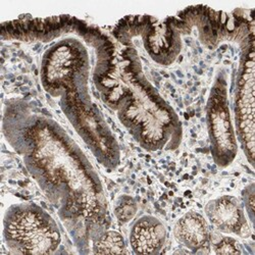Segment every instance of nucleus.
<instances>
[{
  "instance_id": "1",
  "label": "nucleus",
  "mask_w": 255,
  "mask_h": 255,
  "mask_svg": "<svg viewBox=\"0 0 255 255\" xmlns=\"http://www.w3.org/2000/svg\"><path fill=\"white\" fill-rule=\"evenodd\" d=\"M2 133L56 209L79 253L110 229L109 202L96 169L76 141L35 100L7 99Z\"/></svg>"
},
{
  "instance_id": "2",
  "label": "nucleus",
  "mask_w": 255,
  "mask_h": 255,
  "mask_svg": "<svg viewBox=\"0 0 255 255\" xmlns=\"http://www.w3.org/2000/svg\"><path fill=\"white\" fill-rule=\"evenodd\" d=\"M93 68L89 47L76 36L55 42L41 59L40 81L96 160L114 171L121 163L118 140L100 109L92 100Z\"/></svg>"
},
{
  "instance_id": "3",
  "label": "nucleus",
  "mask_w": 255,
  "mask_h": 255,
  "mask_svg": "<svg viewBox=\"0 0 255 255\" xmlns=\"http://www.w3.org/2000/svg\"><path fill=\"white\" fill-rule=\"evenodd\" d=\"M95 88L117 113L134 140L147 151L176 150L183 139L182 122L147 79L137 48L118 50L115 69Z\"/></svg>"
},
{
  "instance_id": "4",
  "label": "nucleus",
  "mask_w": 255,
  "mask_h": 255,
  "mask_svg": "<svg viewBox=\"0 0 255 255\" xmlns=\"http://www.w3.org/2000/svg\"><path fill=\"white\" fill-rule=\"evenodd\" d=\"M68 36L80 38L93 50L95 63L93 78L98 79L113 68L118 49L109 36L100 29L72 15L49 17L19 18L2 23L0 37L3 41H18L23 43H48Z\"/></svg>"
},
{
  "instance_id": "5",
  "label": "nucleus",
  "mask_w": 255,
  "mask_h": 255,
  "mask_svg": "<svg viewBox=\"0 0 255 255\" xmlns=\"http://www.w3.org/2000/svg\"><path fill=\"white\" fill-rule=\"evenodd\" d=\"M4 245L11 254H53L62 241L56 221L43 207L32 202L7 207L2 222Z\"/></svg>"
},
{
  "instance_id": "6",
  "label": "nucleus",
  "mask_w": 255,
  "mask_h": 255,
  "mask_svg": "<svg viewBox=\"0 0 255 255\" xmlns=\"http://www.w3.org/2000/svg\"><path fill=\"white\" fill-rule=\"evenodd\" d=\"M174 23L182 37L196 30L200 43L210 50L226 42L241 47L254 40L253 24L248 18L206 5L186 7L174 16Z\"/></svg>"
},
{
  "instance_id": "7",
  "label": "nucleus",
  "mask_w": 255,
  "mask_h": 255,
  "mask_svg": "<svg viewBox=\"0 0 255 255\" xmlns=\"http://www.w3.org/2000/svg\"><path fill=\"white\" fill-rule=\"evenodd\" d=\"M113 35L123 46L140 39L149 57L160 66H171L182 50V35L174 16L162 20L151 15H128L116 25Z\"/></svg>"
},
{
  "instance_id": "8",
  "label": "nucleus",
  "mask_w": 255,
  "mask_h": 255,
  "mask_svg": "<svg viewBox=\"0 0 255 255\" xmlns=\"http://www.w3.org/2000/svg\"><path fill=\"white\" fill-rule=\"evenodd\" d=\"M205 121L211 157L220 168H226L236 159L239 144L230 108L228 73L224 68L217 72L210 87Z\"/></svg>"
},
{
  "instance_id": "9",
  "label": "nucleus",
  "mask_w": 255,
  "mask_h": 255,
  "mask_svg": "<svg viewBox=\"0 0 255 255\" xmlns=\"http://www.w3.org/2000/svg\"><path fill=\"white\" fill-rule=\"evenodd\" d=\"M240 57L233 92V114L238 144L250 165L255 147V46L254 40L239 47Z\"/></svg>"
},
{
  "instance_id": "10",
  "label": "nucleus",
  "mask_w": 255,
  "mask_h": 255,
  "mask_svg": "<svg viewBox=\"0 0 255 255\" xmlns=\"http://www.w3.org/2000/svg\"><path fill=\"white\" fill-rule=\"evenodd\" d=\"M205 218L209 225L226 235L247 239L252 230L242 201L233 195H222L210 199L204 206Z\"/></svg>"
},
{
  "instance_id": "11",
  "label": "nucleus",
  "mask_w": 255,
  "mask_h": 255,
  "mask_svg": "<svg viewBox=\"0 0 255 255\" xmlns=\"http://www.w3.org/2000/svg\"><path fill=\"white\" fill-rule=\"evenodd\" d=\"M173 234L176 241L191 253H207L211 248L209 223L198 211H187L178 219Z\"/></svg>"
},
{
  "instance_id": "12",
  "label": "nucleus",
  "mask_w": 255,
  "mask_h": 255,
  "mask_svg": "<svg viewBox=\"0 0 255 255\" xmlns=\"http://www.w3.org/2000/svg\"><path fill=\"white\" fill-rule=\"evenodd\" d=\"M167 238L163 223L156 217L144 215L131 226L129 243L134 254L155 255L161 253Z\"/></svg>"
},
{
  "instance_id": "13",
  "label": "nucleus",
  "mask_w": 255,
  "mask_h": 255,
  "mask_svg": "<svg viewBox=\"0 0 255 255\" xmlns=\"http://www.w3.org/2000/svg\"><path fill=\"white\" fill-rule=\"evenodd\" d=\"M93 254H126L129 253L124 236L118 231L108 229L100 233L91 243Z\"/></svg>"
},
{
  "instance_id": "14",
  "label": "nucleus",
  "mask_w": 255,
  "mask_h": 255,
  "mask_svg": "<svg viewBox=\"0 0 255 255\" xmlns=\"http://www.w3.org/2000/svg\"><path fill=\"white\" fill-rule=\"evenodd\" d=\"M138 211L136 199L130 195H121L115 203L114 214L120 224L130 223Z\"/></svg>"
},
{
  "instance_id": "15",
  "label": "nucleus",
  "mask_w": 255,
  "mask_h": 255,
  "mask_svg": "<svg viewBox=\"0 0 255 255\" xmlns=\"http://www.w3.org/2000/svg\"><path fill=\"white\" fill-rule=\"evenodd\" d=\"M211 248L216 254H242V244L231 236H222L217 240L211 238Z\"/></svg>"
},
{
  "instance_id": "16",
  "label": "nucleus",
  "mask_w": 255,
  "mask_h": 255,
  "mask_svg": "<svg viewBox=\"0 0 255 255\" xmlns=\"http://www.w3.org/2000/svg\"><path fill=\"white\" fill-rule=\"evenodd\" d=\"M254 197H255V186H254V183H251L242 190L241 201L243 203L248 221L252 226L254 224Z\"/></svg>"
}]
</instances>
